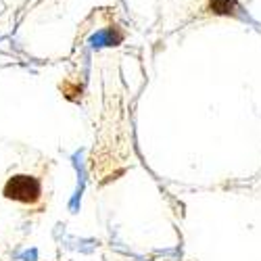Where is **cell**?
<instances>
[{
    "label": "cell",
    "instance_id": "1",
    "mask_svg": "<svg viewBox=\"0 0 261 261\" xmlns=\"http://www.w3.org/2000/svg\"><path fill=\"white\" fill-rule=\"evenodd\" d=\"M3 192L9 201L34 207L42 199V184L38 178L30 176V173H17V176H11L7 180Z\"/></svg>",
    "mask_w": 261,
    "mask_h": 261
}]
</instances>
